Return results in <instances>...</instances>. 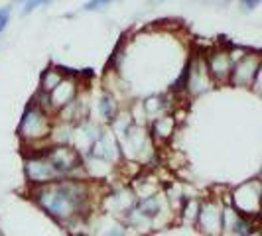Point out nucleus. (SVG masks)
<instances>
[{"label":"nucleus","mask_w":262,"mask_h":236,"mask_svg":"<svg viewBox=\"0 0 262 236\" xmlns=\"http://www.w3.org/2000/svg\"><path fill=\"white\" fill-rule=\"evenodd\" d=\"M106 187L89 179H57L43 187H28V197L53 223L66 228L75 221L91 219Z\"/></svg>","instance_id":"f257e3e1"},{"label":"nucleus","mask_w":262,"mask_h":236,"mask_svg":"<svg viewBox=\"0 0 262 236\" xmlns=\"http://www.w3.org/2000/svg\"><path fill=\"white\" fill-rule=\"evenodd\" d=\"M55 124V118L52 112L41 108L36 103H28L22 110L20 122L16 126V138L20 142L22 154L24 152H36L43 150L52 140V130Z\"/></svg>","instance_id":"f03ea898"},{"label":"nucleus","mask_w":262,"mask_h":236,"mask_svg":"<svg viewBox=\"0 0 262 236\" xmlns=\"http://www.w3.org/2000/svg\"><path fill=\"white\" fill-rule=\"evenodd\" d=\"M227 203L243 217L262 223V179L252 177L235 185L227 193Z\"/></svg>","instance_id":"7ed1b4c3"},{"label":"nucleus","mask_w":262,"mask_h":236,"mask_svg":"<svg viewBox=\"0 0 262 236\" xmlns=\"http://www.w3.org/2000/svg\"><path fill=\"white\" fill-rule=\"evenodd\" d=\"M43 154L52 161L61 179H87L85 156L71 144H48Z\"/></svg>","instance_id":"20e7f679"},{"label":"nucleus","mask_w":262,"mask_h":236,"mask_svg":"<svg viewBox=\"0 0 262 236\" xmlns=\"http://www.w3.org/2000/svg\"><path fill=\"white\" fill-rule=\"evenodd\" d=\"M182 71L185 75V97L187 99L203 97V95H207L209 91L215 89V83L211 79L205 57H203V50L189 52Z\"/></svg>","instance_id":"39448f33"},{"label":"nucleus","mask_w":262,"mask_h":236,"mask_svg":"<svg viewBox=\"0 0 262 236\" xmlns=\"http://www.w3.org/2000/svg\"><path fill=\"white\" fill-rule=\"evenodd\" d=\"M22 171H24V179H26L28 187H43V185H50L61 179L59 173L52 166V161L43 154V150L24 152L22 154Z\"/></svg>","instance_id":"423d86ee"},{"label":"nucleus","mask_w":262,"mask_h":236,"mask_svg":"<svg viewBox=\"0 0 262 236\" xmlns=\"http://www.w3.org/2000/svg\"><path fill=\"white\" fill-rule=\"evenodd\" d=\"M227 195H205L201 197V209L195 228L203 236H221L223 234V217Z\"/></svg>","instance_id":"0eeeda50"},{"label":"nucleus","mask_w":262,"mask_h":236,"mask_svg":"<svg viewBox=\"0 0 262 236\" xmlns=\"http://www.w3.org/2000/svg\"><path fill=\"white\" fill-rule=\"evenodd\" d=\"M203 57L209 69V75L215 87H229V79L233 73V59L229 53V41H219L203 50Z\"/></svg>","instance_id":"6e6552de"},{"label":"nucleus","mask_w":262,"mask_h":236,"mask_svg":"<svg viewBox=\"0 0 262 236\" xmlns=\"http://www.w3.org/2000/svg\"><path fill=\"white\" fill-rule=\"evenodd\" d=\"M262 65V50L249 48L245 57H241L233 65V73L229 79V87L235 89H252V83Z\"/></svg>","instance_id":"1a4fd4ad"},{"label":"nucleus","mask_w":262,"mask_h":236,"mask_svg":"<svg viewBox=\"0 0 262 236\" xmlns=\"http://www.w3.org/2000/svg\"><path fill=\"white\" fill-rule=\"evenodd\" d=\"M85 85H87V83H83V81L79 79V71L77 73L71 71V73L61 81V85L50 95V110H52L53 116H55L61 108H66L67 105H71L79 95H81Z\"/></svg>","instance_id":"9d476101"},{"label":"nucleus","mask_w":262,"mask_h":236,"mask_svg":"<svg viewBox=\"0 0 262 236\" xmlns=\"http://www.w3.org/2000/svg\"><path fill=\"white\" fill-rule=\"evenodd\" d=\"M178 128H180V122H178V118L173 116V112H168V114H164V116L154 118V120H150V124H148L150 136H152L154 144H156L160 150H166V146L171 142V138L176 136Z\"/></svg>","instance_id":"9b49d317"},{"label":"nucleus","mask_w":262,"mask_h":236,"mask_svg":"<svg viewBox=\"0 0 262 236\" xmlns=\"http://www.w3.org/2000/svg\"><path fill=\"white\" fill-rule=\"evenodd\" d=\"M130 187L134 191L136 199H144V197L158 195L164 191V181L156 173V170H140L130 181Z\"/></svg>","instance_id":"f8f14e48"},{"label":"nucleus","mask_w":262,"mask_h":236,"mask_svg":"<svg viewBox=\"0 0 262 236\" xmlns=\"http://www.w3.org/2000/svg\"><path fill=\"white\" fill-rule=\"evenodd\" d=\"M176 97L171 95L170 91L166 92H150L148 97L142 99V106H144V112L146 116H148V124H150V120H154V118H160L164 116V114H168V112H173L176 110Z\"/></svg>","instance_id":"ddd939ff"},{"label":"nucleus","mask_w":262,"mask_h":236,"mask_svg":"<svg viewBox=\"0 0 262 236\" xmlns=\"http://www.w3.org/2000/svg\"><path fill=\"white\" fill-rule=\"evenodd\" d=\"M124 103L118 99L117 95L108 91H101L99 99H97V120L103 124V126H111L117 116L120 114V110L124 108Z\"/></svg>","instance_id":"4468645a"},{"label":"nucleus","mask_w":262,"mask_h":236,"mask_svg":"<svg viewBox=\"0 0 262 236\" xmlns=\"http://www.w3.org/2000/svg\"><path fill=\"white\" fill-rule=\"evenodd\" d=\"M71 73V69H67L63 65H55V63H50L41 73H39L38 79V91L46 92V95H52L59 85L61 81Z\"/></svg>","instance_id":"2eb2a0df"},{"label":"nucleus","mask_w":262,"mask_h":236,"mask_svg":"<svg viewBox=\"0 0 262 236\" xmlns=\"http://www.w3.org/2000/svg\"><path fill=\"white\" fill-rule=\"evenodd\" d=\"M199 209H201V197L187 195L182 209L178 213V221L187 228H195L197 219H199Z\"/></svg>","instance_id":"dca6fc26"},{"label":"nucleus","mask_w":262,"mask_h":236,"mask_svg":"<svg viewBox=\"0 0 262 236\" xmlns=\"http://www.w3.org/2000/svg\"><path fill=\"white\" fill-rule=\"evenodd\" d=\"M99 236H130V228H128L124 223H120V221H115V219H113V224L106 226V228H103Z\"/></svg>","instance_id":"f3484780"},{"label":"nucleus","mask_w":262,"mask_h":236,"mask_svg":"<svg viewBox=\"0 0 262 236\" xmlns=\"http://www.w3.org/2000/svg\"><path fill=\"white\" fill-rule=\"evenodd\" d=\"M111 2H113V0H87V2L81 6V10H83V12H101V10L108 8Z\"/></svg>","instance_id":"a211bd4d"},{"label":"nucleus","mask_w":262,"mask_h":236,"mask_svg":"<svg viewBox=\"0 0 262 236\" xmlns=\"http://www.w3.org/2000/svg\"><path fill=\"white\" fill-rule=\"evenodd\" d=\"M53 0H26L24 4H22V16H28V14H32L34 10H38L41 6H48V4H52Z\"/></svg>","instance_id":"6ab92c4d"},{"label":"nucleus","mask_w":262,"mask_h":236,"mask_svg":"<svg viewBox=\"0 0 262 236\" xmlns=\"http://www.w3.org/2000/svg\"><path fill=\"white\" fill-rule=\"evenodd\" d=\"M10 18H12V6H2L0 8V36L6 32V28L10 24Z\"/></svg>","instance_id":"aec40b11"},{"label":"nucleus","mask_w":262,"mask_h":236,"mask_svg":"<svg viewBox=\"0 0 262 236\" xmlns=\"http://www.w3.org/2000/svg\"><path fill=\"white\" fill-rule=\"evenodd\" d=\"M250 91L254 92L258 99H262V65L258 69V73H256V79H254V83H252V89Z\"/></svg>","instance_id":"412c9836"},{"label":"nucleus","mask_w":262,"mask_h":236,"mask_svg":"<svg viewBox=\"0 0 262 236\" xmlns=\"http://www.w3.org/2000/svg\"><path fill=\"white\" fill-rule=\"evenodd\" d=\"M249 236H262V226H258L256 230H252V232H250Z\"/></svg>","instance_id":"4be33fe9"},{"label":"nucleus","mask_w":262,"mask_h":236,"mask_svg":"<svg viewBox=\"0 0 262 236\" xmlns=\"http://www.w3.org/2000/svg\"><path fill=\"white\" fill-rule=\"evenodd\" d=\"M256 177H260L262 179V168H260V171H258V175H256Z\"/></svg>","instance_id":"5701e85b"},{"label":"nucleus","mask_w":262,"mask_h":236,"mask_svg":"<svg viewBox=\"0 0 262 236\" xmlns=\"http://www.w3.org/2000/svg\"><path fill=\"white\" fill-rule=\"evenodd\" d=\"M0 236H6V234H4V230H2V228H0Z\"/></svg>","instance_id":"b1692460"}]
</instances>
